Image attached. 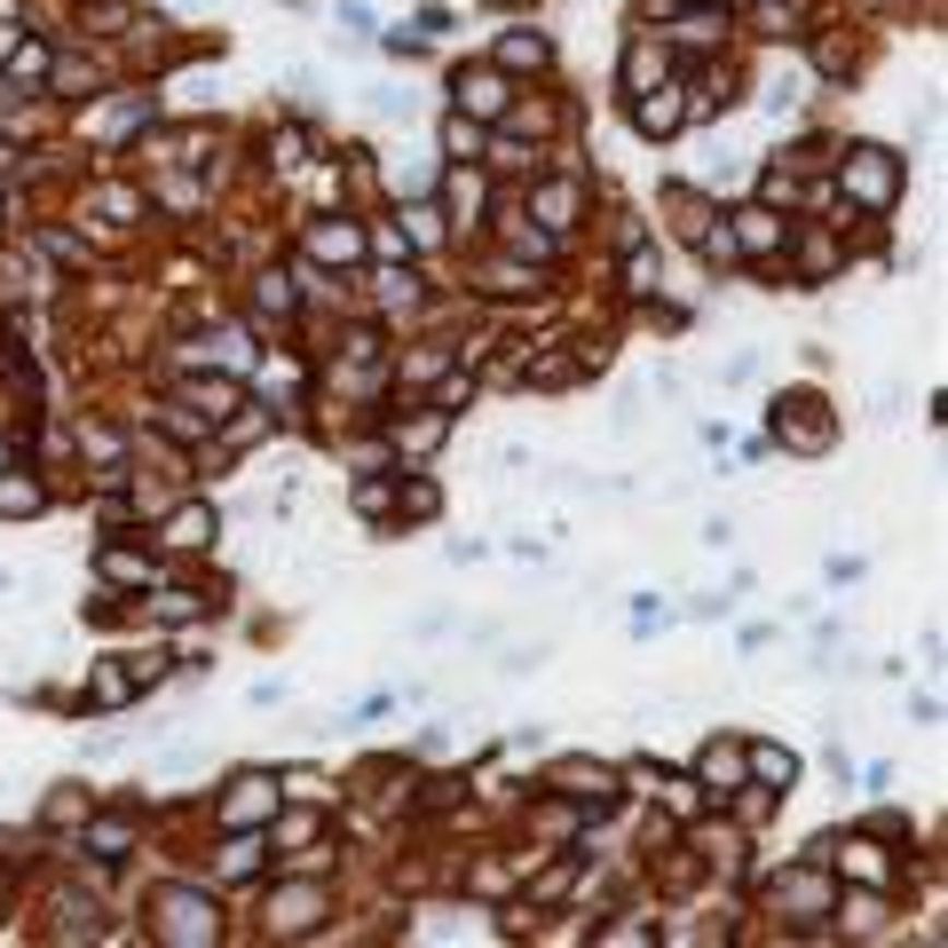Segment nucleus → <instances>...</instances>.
Listing matches in <instances>:
<instances>
[{
	"instance_id": "f257e3e1",
	"label": "nucleus",
	"mask_w": 948,
	"mask_h": 948,
	"mask_svg": "<svg viewBox=\"0 0 948 948\" xmlns=\"http://www.w3.org/2000/svg\"><path fill=\"white\" fill-rule=\"evenodd\" d=\"M151 933L182 940V948H206V940H222V901L198 893V886H158L151 893Z\"/></svg>"
},
{
	"instance_id": "f03ea898",
	"label": "nucleus",
	"mask_w": 948,
	"mask_h": 948,
	"mask_svg": "<svg viewBox=\"0 0 948 948\" xmlns=\"http://www.w3.org/2000/svg\"><path fill=\"white\" fill-rule=\"evenodd\" d=\"M845 190H854V206H862V214H886L893 198H901V151H886V143H854V151H845Z\"/></svg>"
},
{
	"instance_id": "7ed1b4c3",
	"label": "nucleus",
	"mask_w": 948,
	"mask_h": 948,
	"mask_svg": "<svg viewBox=\"0 0 948 948\" xmlns=\"http://www.w3.org/2000/svg\"><path fill=\"white\" fill-rule=\"evenodd\" d=\"M688 87H672V80H656V87H640V104H632V127L649 134V143H664V134H680V119H688V104H680Z\"/></svg>"
},
{
	"instance_id": "20e7f679",
	"label": "nucleus",
	"mask_w": 948,
	"mask_h": 948,
	"mask_svg": "<svg viewBox=\"0 0 948 948\" xmlns=\"http://www.w3.org/2000/svg\"><path fill=\"white\" fill-rule=\"evenodd\" d=\"M815 412H822L815 395H798V403L783 395V403H774V435H783V443H798V451H830V435H838V427L815 419Z\"/></svg>"
},
{
	"instance_id": "39448f33",
	"label": "nucleus",
	"mask_w": 948,
	"mask_h": 948,
	"mask_svg": "<svg viewBox=\"0 0 948 948\" xmlns=\"http://www.w3.org/2000/svg\"><path fill=\"white\" fill-rule=\"evenodd\" d=\"M696 791H711V798H735L743 791V743H703V759H696Z\"/></svg>"
},
{
	"instance_id": "423d86ee",
	"label": "nucleus",
	"mask_w": 948,
	"mask_h": 948,
	"mask_svg": "<svg viewBox=\"0 0 948 948\" xmlns=\"http://www.w3.org/2000/svg\"><path fill=\"white\" fill-rule=\"evenodd\" d=\"M451 95H459L466 119H506V104H514V95H506V80H498V72H474V63L451 80Z\"/></svg>"
},
{
	"instance_id": "0eeeda50",
	"label": "nucleus",
	"mask_w": 948,
	"mask_h": 948,
	"mask_svg": "<svg viewBox=\"0 0 948 948\" xmlns=\"http://www.w3.org/2000/svg\"><path fill=\"white\" fill-rule=\"evenodd\" d=\"M727 237H735V253H774V246H783V222H774L767 206H743Z\"/></svg>"
},
{
	"instance_id": "6e6552de",
	"label": "nucleus",
	"mask_w": 948,
	"mask_h": 948,
	"mask_svg": "<svg viewBox=\"0 0 948 948\" xmlns=\"http://www.w3.org/2000/svg\"><path fill=\"white\" fill-rule=\"evenodd\" d=\"M269 791H277L269 774H237V783H229V806H222V822H261V815H269Z\"/></svg>"
},
{
	"instance_id": "1a4fd4ad",
	"label": "nucleus",
	"mask_w": 948,
	"mask_h": 948,
	"mask_svg": "<svg viewBox=\"0 0 948 948\" xmlns=\"http://www.w3.org/2000/svg\"><path fill=\"white\" fill-rule=\"evenodd\" d=\"M206 356H222L229 371H253V348H246V332H206V341H190V348H182V364H206Z\"/></svg>"
},
{
	"instance_id": "9d476101",
	"label": "nucleus",
	"mask_w": 948,
	"mask_h": 948,
	"mask_svg": "<svg viewBox=\"0 0 948 948\" xmlns=\"http://www.w3.org/2000/svg\"><path fill=\"white\" fill-rule=\"evenodd\" d=\"M40 506H48V490L32 483V474L0 466V514H9V522H24V514H40Z\"/></svg>"
},
{
	"instance_id": "9b49d317",
	"label": "nucleus",
	"mask_w": 948,
	"mask_h": 948,
	"mask_svg": "<svg viewBox=\"0 0 948 948\" xmlns=\"http://www.w3.org/2000/svg\"><path fill=\"white\" fill-rule=\"evenodd\" d=\"M309 253H317V261H356V253H364V229H356V222H317V229H309Z\"/></svg>"
},
{
	"instance_id": "f8f14e48",
	"label": "nucleus",
	"mask_w": 948,
	"mask_h": 948,
	"mask_svg": "<svg viewBox=\"0 0 948 948\" xmlns=\"http://www.w3.org/2000/svg\"><path fill=\"white\" fill-rule=\"evenodd\" d=\"M561 791H569V798H601V806H608V798H617V774H608V767H585V759H569V767H561Z\"/></svg>"
},
{
	"instance_id": "ddd939ff",
	"label": "nucleus",
	"mask_w": 948,
	"mask_h": 948,
	"mask_svg": "<svg viewBox=\"0 0 948 948\" xmlns=\"http://www.w3.org/2000/svg\"><path fill=\"white\" fill-rule=\"evenodd\" d=\"M317 909H324V893H277L269 925H277V933H309V925H317Z\"/></svg>"
},
{
	"instance_id": "4468645a",
	"label": "nucleus",
	"mask_w": 948,
	"mask_h": 948,
	"mask_svg": "<svg viewBox=\"0 0 948 948\" xmlns=\"http://www.w3.org/2000/svg\"><path fill=\"white\" fill-rule=\"evenodd\" d=\"M443 151H451V158H483V119L451 111V119H443Z\"/></svg>"
},
{
	"instance_id": "2eb2a0df",
	"label": "nucleus",
	"mask_w": 948,
	"mask_h": 948,
	"mask_svg": "<svg viewBox=\"0 0 948 948\" xmlns=\"http://www.w3.org/2000/svg\"><path fill=\"white\" fill-rule=\"evenodd\" d=\"M206 537H214V514H206V506H190V514H182L175 530H166V546H182V554H198V546H206Z\"/></svg>"
},
{
	"instance_id": "dca6fc26",
	"label": "nucleus",
	"mask_w": 948,
	"mask_h": 948,
	"mask_svg": "<svg viewBox=\"0 0 948 948\" xmlns=\"http://www.w3.org/2000/svg\"><path fill=\"white\" fill-rule=\"evenodd\" d=\"M498 56L514 63V72H530V63H546L554 48H546V32H514V40H498Z\"/></svg>"
},
{
	"instance_id": "f3484780",
	"label": "nucleus",
	"mask_w": 948,
	"mask_h": 948,
	"mask_svg": "<svg viewBox=\"0 0 948 948\" xmlns=\"http://www.w3.org/2000/svg\"><path fill=\"white\" fill-rule=\"evenodd\" d=\"M743 767H759V783H791V774H798V759H791V751H774V743H759V751L743 759Z\"/></svg>"
},
{
	"instance_id": "a211bd4d",
	"label": "nucleus",
	"mask_w": 948,
	"mask_h": 948,
	"mask_svg": "<svg viewBox=\"0 0 948 948\" xmlns=\"http://www.w3.org/2000/svg\"><path fill=\"white\" fill-rule=\"evenodd\" d=\"M656 72H664V56L656 48H632V63H625V87L640 95V87H656Z\"/></svg>"
},
{
	"instance_id": "6ab92c4d",
	"label": "nucleus",
	"mask_w": 948,
	"mask_h": 948,
	"mask_svg": "<svg viewBox=\"0 0 948 948\" xmlns=\"http://www.w3.org/2000/svg\"><path fill=\"white\" fill-rule=\"evenodd\" d=\"M403 237H419V246H435V237H443V214H435V206H403Z\"/></svg>"
},
{
	"instance_id": "aec40b11",
	"label": "nucleus",
	"mask_w": 948,
	"mask_h": 948,
	"mask_svg": "<svg viewBox=\"0 0 948 948\" xmlns=\"http://www.w3.org/2000/svg\"><path fill=\"white\" fill-rule=\"evenodd\" d=\"M158 617L166 625H190V617H206V601H198V593H158Z\"/></svg>"
},
{
	"instance_id": "412c9836",
	"label": "nucleus",
	"mask_w": 948,
	"mask_h": 948,
	"mask_svg": "<svg viewBox=\"0 0 948 948\" xmlns=\"http://www.w3.org/2000/svg\"><path fill=\"white\" fill-rule=\"evenodd\" d=\"M198 403H206V419H237L246 403H237V388H190Z\"/></svg>"
},
{
	"instance_id": "4be33fe9",
	"label": "nucleus",
	"mask_w": 948,
	"mask_h": 948,
	"mask_svg": "<svg viewBox=\"0 0 948 948\" xmlns=\"http://www.w3.org/2000/svg\"><path fill=\"white\" fill-rule=\"evenodd\" d=\"M87 845H104V854H127V845H134V822H95Z\"/></svg>"
},
{
	"instance_id": "5701e85b",
	"label": "nucleus",
	"mask_w": 948,
	"mask_h": 948,
	"mask_svg": "<svg viewBox=\"0 0 948 948\" xmlns=\"http://www.w3.org/2000/svg\"><path fill=\"white\" fill-rule=\"evenodd\" d=\"M293 300H300V293H293L285 277H261V317H277V309L293 317Z\"/></svg>"
},
{
	"instance_id": "b1692460",
	"label": "nucleus",
	"mask_w": 948,
	"mask_h": 948,
	"mask_svg": "<svg viewBox=\"0 0 948 948\" xmlns=\"http://www.w3.org/2000/svg\"><path fill=\"white\" fill-rule=\"evenodd\" d=\"M104 578H119V585H151V569L134 561V554H104Z\"/></svg>"
},
{
	"instance_id": "393cba45",
	"label": "nucleus",
	"mask_w": 948,
	"mask_h": 948,
	"mask_svg": "<svg viewBox=\"0 0 948 948\" xmlns=\"http://www.w3.org/2000/svg\"><path fill=\"white\" fill-rule=\"evenodd\" d=\"M246 869H261V845H253V838H237V845H229V862H222V877H246Z\"/></svg>"
},
{
	"instance_id": "a878e982",
	"label": "nucleus",
	"mask_w": 948,
	"mask_h": 948,
	"mask_svg": "<svg viewBox=\"0 0 948 948\" xmlns=\"http://www.w3.org/2000/svg\"><path fill=\"white\" fill-rule=\"evenodd\" d=\"M269 151H277V166H300V151H309V134H300V127H277V143H269Z\"/></svg>"
},
{
	"instance_id": "bb28decb",
	"label": "nucleus",
	"mask_w": 948,
	"mask_h": 948,
	"mask_svg": "<svg viewBox=\"0 0 948 948\" xmlns=\"http://www.w3.org/2000/svg\"><path fill=\"white\" fill-rule=\"evenodd\" d=\"M451 206H459V214H483V182L459 175V182H451Z\"/></svg>"
},
{
	"instance_id": "cd10ccee",
	"label": "nucleus",
	"mask_w": 948,
	"mask_h": 948,
	"mask_svg": "<svg viewBox=\"0 0 948 948\" xmlns=\"http://www.w3.org/2000/svg\"><path fill=\"white\" fill-rule=\"evenodd\" d=\"M0 166H16V151H9V134H0Z\"/></svg>"
},
{
	"instance_id": "c85d7f7f",
	"label": "nucleus",
	"mask_w": 948,
	"mask_h": 948,
	"mask_svg": "<svg viewBox=\"0 0 948 948\" xmlns=\"http://www.w3.org/2000/svg\"><path fill=\"white\" fill-rule=\"evenodd\" d=\"M0 466H9V451H0Z\"/></svg>"
},
{
	"instance_id": "c756f323",
	"label": "nucleus",
	"mask_w": 948,
	"mask_h": 948,
	"mask_svg": "<svg viewBox=\"0 0 948 948\" xmlns=\"http://www.w3.org/2000/svg\"><path fill=\"white\" fill-rule=\"evenodd\" d=\"M703 9H711V0H703Z\"/></svg>"
}]
</instances>
